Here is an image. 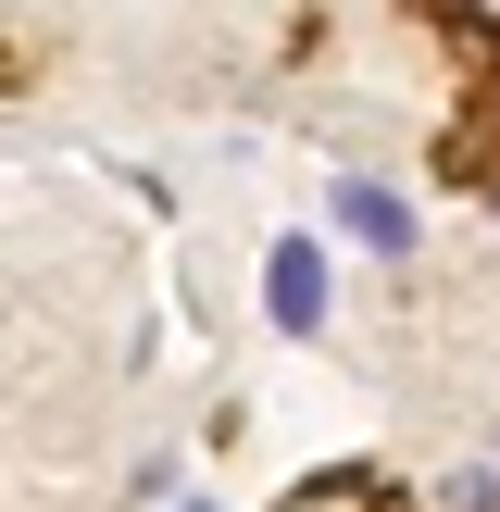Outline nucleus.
<instances>
[{
	"label": "nucleus",
	"instance_id": "nucleus-1",
	"mask_svg": "<svg viewBox=\"0 0 500 512\" xmlns=\"http://www.w3.org/2000/svg\"><path fill=\"white\" fill-rule=\"evenodd\" d=\"M338 238L375 250V263H400V250H413V200L375 188V175H338Z\"/></svg>",
	"mask_w": 500,
	"mask_h": 512
},
{
	"label": "nucleus",
	"instance_id": "nucleus-2",
	"mask_svg": "<svg viewBox=\"0 0 500 512\" xmlns=\"http://www.w3.org/2000/svg\"><path fill=\"white\" fill-rule=\"evenodd\" d=\"M263 313L288 325V338H313V325H325V250H313V238H275V263H263Z\"/></svg>",
	"mask_w": 500,
	"mask_h": 512
},
{
	"label": "nucleus",
	"instance_id": "nucleus-3",
	"mask_svg": "<svg viewBox=\"0 0 500 512\" xmlns=\"http://www.w3.org/2000/svg\"><path fill=\"white\" fill-rule=\"evenodd\" d=\"M438 512H500V463H463V475L438 488Z\"/></svg>",
	"mask_w": 500,
	"mask_h": 512
},
{
	"label": "nucleus",
	"instance_id": "nucleus-4",
	"mask_svg": "<svg viewBox=\"0 0 500 512\" xmlns=\"http://www.w3.org/2000/svg\"><path fill=\"white\" fill-rule=\"evenodd\" d=\"M175 512H213V500H175Z\"/></svg>",
	"mask_w": 500,
	"mask_h": 512
}]
</instances>
